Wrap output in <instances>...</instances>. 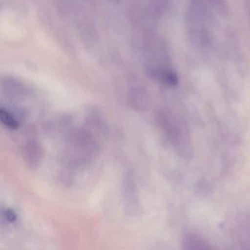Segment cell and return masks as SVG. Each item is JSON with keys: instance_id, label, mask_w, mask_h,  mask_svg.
Wrapping results in <instances>:
<instances>
[{"instance_id": "6da1fadb", "label": "cell", "mask_w": 250, "mask_h": 250, "mask_svg": "<svg viewBox=\"0 0 250 250\" xmlns=\"http://www.w3.org/2000/svg\"><path fill=\"white\" fill-rule=\"evenodd\" d=\"M24 161L30 168H36L43 160L44 153L40 143L36 141H29L23 147Z\"/></svg>"}, {"instance_id": "7a4b0ae2", "label": "cell", "mask_w": 250, "mask_h": 250, "mask_svg": "<svg viewBox=\"0 0 250 250\" xmlns=\"http://www.w3.org/2000/svg\"><path fill=\"white\" fill-rule=\"evenodd\" d=\"M153 75L164 84L169 86L178 84V78L175 72L170 70L161 69L153 71Z\"/></svg>"}, {"instance_id": "3957f363", "label": "cell", "mask_w": 250, "mask_h": 250, "mask_svg": "<svg viewBox=\"0 0 250 250\" xmlns=\"http://www.w3.org/2000/svg\"><path fill=\"white\" fill-rule=\"evenodd\" d=\"M0 121L6 128L17 130L20 128V123L17 118L6 108H0Z\"/></svg>"}, {"instance_id": "277c9868", "label": "cell", "mask_w": 250, "mask_h": 250, "mask_svg": "<svg viewBox=\"0 0 250 250\" xmlns=\"http://www.w3.org/2000/svg\"><path fill=\"white\" fill-rule=\"evenodd\" d=\"M186 245L190 246L189 249H206L208 248L206 247V244L203 243V241H200L199 238H192L190 236L189 238H185Z\"/></svg>"}, {"instance_id": "5b68a950", "label": "cell", "mask_w": 250, "mask_h": 250, "mask_svg": "<svg viewBox=\"0 0 250 250\" xmlns=\"http://www.w3.org/2000/svg\"><path fill=\"white\" fill-rule=\"evenodd\" d=\"M3 216L5 220L8 221L10 223H14L17 220V212L11 208L5 209L3 212Z\"/></svg>"}, {"instance_id": "8992f818", "label": "cell", "mask_w": 250, "mask_h": 250, "mask_svg": "<svg viewBox=\"0 0 250 250\" xmlns=\"http://www.w3.org/2000/svg\"><path fill=\"white\" fill-rule=\"evenodd\" d=\"M114 1H118V0H114Z\"/></svg>"}]
</instances>
